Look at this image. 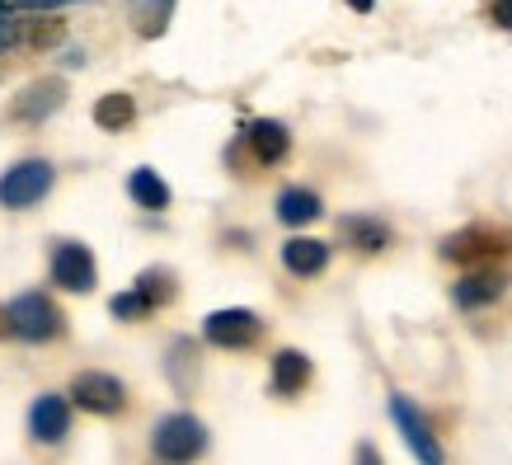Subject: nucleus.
<instances>
[{"instance_id":"nucleus-1","label":"nucleus","mask_w":512,"mask_h":465,"mask_svg":"<svg viewBox=\"0 0 512 465\" xmlns=\"http://www.w3.org/2000/svg\"><path fill=\"white\" fill-rule=\"evenodd\" d=\"M512 254V231L508 226H466L442 240V259L461 268H480V264H494V259H508Z\"/></svg>"},{"instance_id":"nucleus-2","label":"nucleus","mask_w":512,"mask_h":465,"mask_svg":"<svg viewBox=\"0 0 512 465\" xmlns=\"http://www.w3.org/2000/svg\"><path fill=\"white\" fill-rule=\"evenodd\" d=\"M5 310H10V325H15V334H19V339H29V343H52L66 329V315L57 310V301H52V296H43V292H19Z\"/></svg>"},{"instance_id":"nucleus-3","label":"nucleus","mask_w":512,"mask_h":465,"mask_svg":"<svg viewBox=\"0 0 512 465\" xmlns=\"http://www.w3.org/2000/svg\"><path fill=\"white\" fill-rule=\"evenodd\" d=\"M57 184V170L47 165V160H19L10 170L0 174V207H33V202H43Z\"/></svg>"},{"instance_id":"nucleus-4","label":"nucleus","mask_w":512,"mask_h":465,"mask_svg":"<svg viewBox=\"0 0 512 465\" xmlns=\"http://www.w3.org/2000/svg\"><path fill=\"white\" fill-rule=\"evenodd\" d=\"M151 451H156L160 461H193V456L207 451V428L193 414H170V419L156 423Z\"/></svg>"},{"instance_id":"nucleus-5","label":"nucleus","mask_w":512,"mask_h":465,"mask_svg":"<svg viewBox=\"0 0 512 465\" xmlns=\"http://www.w3.org/2000/svg\"><path fill=\"white\" fill-rule=\"evenodd\" d=\"M71 404H80L85 414L109 419V414H123L127 386L113 372H76L71 376Z\"/></svg>"},{"instance_id":"nucleus-6","label":"nucleus","mask_w":512,"mask_h":465,"mask_svg":"<svg viewBox=\"0 0 512 465\" xmlns=\"http://www.w3.org/2000/svg\"><path fill=\"white\" fill-rule=\"evenodd\" d=\"M259 334H264V320L245 306L212 310V315L202 320V339L217 343V348H249V343H259Z\"/></svg>"},{"instance_id":"nucleus-7","label":"nucleus","mask_w":512,"mask_h":465,"mask_svg":"<svg viewBox=\"0 0 512 465\" xmlns=\"http://www.w3.org/2000/svg\"><path fill=\"white\" fill-rule=\"evenodd\" d=\"M52 282L62 287V292H94V282H99V264H94V254L76 240H62V245L52 249Z\"/></svg>"},{"instance_id":"nucleus-8","label":"nucleus","mask_w":512,"mask_h":465,"mask_svg":"<svg viewBox=\"0 0 512 465\" xmlns=\"http://www.w3.org/2000/svg\"><path fill=\"white\" fill-rule=\"evenodd\" d=\"M390 419H395V428L404 433V442H409V451L419 461H442V447H437L433 428H428V419L419 414V404L409 400V395H390Z\"/></svg>"},{"instance_id":"nucleus-9","label":"nucleus","mask_w":512,"mask_h":465,"mask_svg":"<svg viewBox=\"0 0 512 465\" xmlns=\"http://www.w3.org/2000/svg\"><path fill=\"white\" fill-rule=\"evenodd\" d=\"M62 104H66V85L57 76H47V80H33V85H24V90L15 94L10 118H15V123H43V118H52Z\"/></svg>"},{"instance_id":"nucleus-10","label":"nucleus","mask_w":512,"mask_h":465,"mask_svg":"<svg viewBox=\"0 0 512 465\" xmlns=\"http://www.w3.org/2000/svg\"><path fill=\"white\" fill-rule=\"evenodd\" d=\"M508 273L503 268H494V264H480V268H470L466 278L451 287V301L461 310H480V306H494L498 296L508 292Z\"/></svg>"},{"instance_id":"nucleus-11","label":"nucleus","mask_w":512,"mask_h":465,"mask_svg":"<svg viewBox=\"0 0 512 465\" xmlns=\"http://www.w3.org/2000/svg\"><path fill=\"white\" fill-rule=\"evenodd\" d=\"M29 433L38 442H62L71 433V404L62 395H38L29 409Z\"/></svg>"},{"instance_id":"nucleus-12","label":"nucleus","mask_w":512,"mask_h":465,"mask_svg":"<svg viewBox=\"0 0 512 465\" xmlns=\"http://www.w3.org/2000/svg\"><path fill=\"white\" fill-rule=\"evenodd\" d=\"M282 264H287V273H296V278H315V273L329 268V245L325 240H311V235H296V240L282 245Z\"/></svg>"},{"instance_id":"nucleus-13","label":"nucleus","mask_w":512,"mask_h":465,"mask_svg":"<svg viewBox=\"0 0 512 465\" xmlns=\"http://www.w3.org/2000/svg\"><path fill=\"white\" fill-rule=\"evenodd\" d=\"M306 381H311V357L301 353V348H282L273 357V395L292 400V395L306 390Z\"/></svg>"},{"instance_id":"nucleus-14","label":"nucleus","mask_w":512,"mask_h":465,"mask_svg":"<svg viewBox=\"0 0 512 465\" xmlns=\"http://www.w3.org/2000/svg\"><path fill=\"white\" fill-rule=\"evenodd\" d=\"M249 146H254V160H259V165H278V160H287V151H292V132H287L278 118H259V123L249 127Z\"/></svg>"},{"instance_id":"nucleus-15","label":"nucleus","mask_w":512,"mask_h":465,"mask_svg":"<svg viewBox=\"0 0 512 465\" xmlns=\"http://www.w3.org/2000/svg\"><path fill=\"white\" fill-rule=\"evenodd\" d=\"M127 19L141 38H160L174 19V0H127Z\"/></svg>"},{"instance_id":"nucleus-16","label":"nucleus","mask_w":512,"mask_h":465,"mask_svg":"<svg viewBox=\"0 0 512 465\" xmlns=\"http://www.w3.org/2000/svg\"><path fill=\"white\" fill-rule=\"evenodd\" d=\"M339 235L353 249H362V254H376V249L390 245V226H386V221H376V217H343L339 221Z\"/></svg>"},{"instance_id":"nucleus-17","label":"nucleus","mask_w":512,"mask_h":465,"mask_svg":"<svg viewBox=\"0 0 512 465\" xmlns=\"http://www.w3.org/2000/svg\"><path fill=\"white\" fill-rule=\"evenodd\" d=\"M325 212V202L315 198L311 188H282L278 193V221L282 226H306Z\"/></svg>"},{"instance_id":"nucleus-18","label":"nucleus","mask_w":512,"mask_h":465,"mask_svg":"<svg viewBox=\"0 0 512 465\" xmlns=\"http://www.w3.org/2000/svg\"><path fill=\"white\" fill-rule=\"evenodd\" d=\"M127 193H132V202L146 207V212H165V207H170V184H165L156 170H132L127 174Z\"/></svg>"},{"instance_id":"nucleus-19","label":"nucleus","mask_w":512,"mask_h":465,"mask_svg":"<svg viewBox=\"0 0 512 465\" xmlns=\"http://www.w3.org/2000/svg\"><path fill=\"white\" fill-rule=\"evenodd\" d=\"M132 118H137V104H132V94H99V104H94V123L104 127V132H123V127H132Z\"/></svg>"},{"instance_id":"nucleus-20","label":"nucleus","mask_w":512,"mask_h":465,"mask_svg":"<svg viewBox=\"0 0 512 465\" xmlns=\"http://www.w3.org/2000/svg\"><path fill=\"white\" fill-rule=\"evenodd\" d=\"M137 292L151 301V310L165 306V301H174V273L170 268H146L137 278Z\"/></svg>"},{"instance_id":"nucleus-21","label":"nucleus","mask_w":512,"mask_h":465,"mask_svg":"<svg viewBox=\"0 0 512 465\" xmlns=\"http://www.w3.org/2000/svg\"><path fill=\"white\" fill-rule=\"evenodd\" d=\"M62 33H66L62 19H29L19 38H24L29 47H57V43H62Z\"/></svg>"},{"instance_id":"nucleus-22","label":"nucleus","mask_w":512,"mask_h":465,"mask_svg":"<svg viewBox=\"0 0 512 465\" xmlns=\"http://www.w3.org/2000/svg\"><path fill=\"white\" fill-rule=\"evenodd\" d=\"M109 310H113V320H141V315H151V301L132 287V292H123V296H113L109 301Z\"/></svg>"},{"instance_id":"nucleus-23","label":"nucleus","mask_w":512,"mask_h":465,"mask_svg":"<svg viewBox=\"0 0 512 465\" xmlns=\"http://www.w3.org/2000/svg\"><path fill=\"white\" fill-rule=\"evenodd\" d=\"M489 15H494L498 29H512V0H494V5H489Z\"/></svg>"},{"instance_id":"nucleus-24","label":"nucleus","mask_w":512,"mask_h":465,"mask_svg":"<svg viewBox=\"0 0 512 465\" xmlns=\"http://www.w3.org/2000/svg\"><path fill=\"white\" fill-rule=\"evenodd\" d=\"M24 10H57V5H71V0H19Z\"/></svg>"},{"instance_id":"nucleus-25","label":"nucleus","mask_w":512,"mask_h":465,"mask_svg":"<svg viewBox=\"0 0 512 465\" xmlns=\"http://www.w3.org/2000/svg\"><path fill=\"white\" fill-rule=\"evenodd\" d=\"M5 334H15V325H10V310L0 306V339H5Z\"/></svg>"},{"instance_id":"nucleus-26","label":"nucleus","mask_w":512,"mask_h":465,"mask_svg":"<svg viewBox=\"0 0 512 465\" xmlns=\"http://www.w3.org/2000/svg\"><path fill=\"white\" fill-rule=\"evenodd\" d=\"M348 5H353V10H357V15H367V10H372V5H376V0H348Z\"/></svg>"}]
</instances>
